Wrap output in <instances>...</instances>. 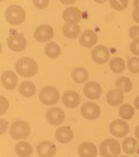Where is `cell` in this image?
<instances>
[{"mask_svg": "<svg viewBox=\"0 0 139 157\" xmlns=\"http://www.w3.org/2000/svg\"><path fill=\"white\" fill-rule=\"evenodd\" d=\"M18 74L24 78H32L38 71V65L36 61L31 57H22L17 61L15 65Z\"/></svg>", "mask_w": 139, "mask_h": 157, "instance_id": "6da1fadb", "label": "cell"}, {"mask_svg": "<svg viewBox=\"0 0 139 157\" xmlns=\"http://www.w3.org/2000/svg\"><path fill=\"white\" fill-rule=\"evenodd\" d=\"M121 151V145L114 139H107L103 140L99 146V153L101 157H118Z\"/></svg>", "mask_w": 139, "mask_h": 157, "instance_id": "7a4b0ae2", "label": "cell"}, {"mask_svg": "<svg viewBox=\"0 0 139 157\" xmlns=\"http://www.w3.org/2000/svg\"><path fill=\"white\" fill-rule=\"evenodd\" d=\"M5 17L10 24L20 25L24 21L26 18V12L21 6L11 5L6 10Z\"/></svg>", "mask_w": 139, "mask_h": 157, "instance_id": "3957f363", "label": "cell"}, {"mask_svg": "<svg viewBox=\"0 0 139 157\" xmlns=\"http://www.w3.org/2000/svg\"><path fill=\"white\" fill-rule=\"evenodd\" d=\"M31 128L29 124L23 120L14 121L10 129V135L14 140H23L30 135Z\"/></svg>", "mask_w": 139, "mask_h": 157, "instance_id": "277c9868", "label": "cell"}, {"mask_svg": "<svg viewBox=\"0 0 139 157\" xmlns=\"http://www.w3.org/2000/svg\"><path fill=\"white\" fill-rule=\"evenodd\" d=\"M39 100L46 105H56L59 100V92L54 86H45L40 91Z\"/></svg>", "mask_w": 139, "mask_h": 157, "instance_id": "5b68a950", "label": "cell"}, {"mask_svg": "<svg viewBox=\"0 0 139 157\" xmlns=\"http://www.w3.org/2000/svg\"><path fill=\"white\" fill-rule=\"evenodd\" d=\"M101 110L97 104L94 102H86L81 107L82 116L88 120H95L100 116Z\"/></svg>", "mask_w": 139, "mask_h": 157, "instance_id": "8992f818", "label": "cell"}, {"mask_svg": "<svg viewBox=\"0 0 139 157\" xmlns=\"http://www.w3.org/2000/svg\"><path fill=\"white\" fill-rule=\"evenodd\" d=\"M109 131L114 137L122 138L129 133V125L122 119H116L110 123Z\"/></svg>", "mask_w": 139, "mask_h": 157, "instance_id": "52a82bcc", "label": "cell"}, {"mask_svg": "<svg viewBox=\"0 0 139 157\" xmlns=\"http://www.w3.org/2000/svg\"><path fill=\"white\" fill-rule=\"evenodd\" d=\"M8 46L14 52H22L27 46V41L25 37L21 33H15L8 38Z\"/></svg>", "mask_w": 139, "mask_h": 157, "instance_id": "ba28073f", "label": "cell"}, {"mask_svg": "<svg viewBox=\"0 0 139 157\" xmlns=\"http://www.w3.org/2000/svg\"><path fill=\"white\" fill-rule=\"evenodd\" d=\"M54 36V30L51 26L46 25V24H43L38 26L35 31H34V37L37 42L40 43H44V42H48L49 40H51Z\"/></svg>", "mask_w": 139, "mask_h": 157, "instance_id": "9c48e42d", "label": "cell"}, {"mask_svg": "<svg viewBox=\"0 0 139 157\" xmlns=\"http://www.w3.org/2000/svg\"><path fill=\"white\" fill-rule=\"evenodd\" d=\"M46 118L51 125L58 126L65 120V113L60 107H51L46 111Z\"/></svg>", "mask_w": 139, "mask_h": 157, "instance_id": "30bf717a", "label": "cell"}, {"mask_svg": "<svg viewBox=\"0 0 139 157\" xmlns=\"http://www.w3.org/2000/svg\"><path fill=\"white\" fill-rule=\"evenodd\" d=\"M83 92L85 97L90 100H97L102 94V87L96 82H88L83 88Z\"/></svg>", "mask_w": 139, "mask_h": 157, "instance_id": "8fae6325", "label": "cell"}, {"mask_svg": "<svg viewBox=\"0 0 139 157\" xmlns=\"http://www.w3.org/2000/svg\"><path fill=\"white\" fill-rule=\"evenodd\" d=\"M56 151V145L49 140L41 141L36 147V152L40 157H54Z\"/></svg>", "mask_w": 139, "mask_h": 157, "instance_id": "7c38bea8", "label": "cell"}, {"mask_svg": "<svg viewBox=\"0 0 139 157\" xmlns=\"http://www.w3.org/2000/svg\"><path fill=\"white\" fill-rule=\"evenodd\" d=\"M1 83L7 90H14L18 86V77L11 70H6L1 75Z\"/></svg>", "mask_w": 139, "mask_h": 157, "instance_id": "4fadbf2b", "label": "cell"}, {"mask_svg": "<svg viewBox=\"0 0 139 157\" xmlns=\"http://www.w3.org/2000/svg\"><path fill=\"white\" fill-rule=\"evenodd\" d=\"M81 102L80 95L75 91H67L62 95V104L68 108H75Z\"/></svg>", "mask_w": 139, "mask_h": 157, "instance_id": "5bb4252c", "label": "cell"}, {"mask_svg": "<svg viewBox=\"0 0 139 157\" xmlns=\"http://www.w3.org/2000/svg\"><path fill=\"white\" fill-rule=\"evenodd\" d=\"M92 58L97 64H105L109 58V52L104 45H97L92 51Z\"/></svg>", "mask_w": 139, "mask_h": 157, "instance_id": "9a60e30c", "label": "cell"}, {"mask_svg": "<svg viewBox=\"0 0 139 157\" xmlns=\"http://www.w3.org/2000/svg\"><path fill=\"white\" fill-rule=\"evenodd\" d=\"M56 139L60 143H69L73 138V129L68 126L59 127L55 133Z\"/></svg>", "mask_w": 139, "mask_h": 157, "instance_id": "2e32d148", "label": "cell"}, {"mask_svg": "<svg viewBox=\"0 0 139 157\" xmlns=\"http://www.w3.org/2000/svg\"><path fill=\"white\" fill-rule=\"evenodd\" d=\"M78 155L80 157H96L97 155V149L94 143L85 141L79 145Z\"/></svg>", "mask_w": 139, "mask_h": 157, "instance_id": "e0dca14e", "label": "cell"}, {"mask_svg": "<svg viewBox=\"0 0 139 157\" xmlns=\"http://www.w3.org/2000/svg\"><path fill=\"white\" fill-rule=\"evenodd\" d=\"M62 18L66 22H79L82 20V11L76 7L68 8L63 11Z\"/></svg>", "mask_w": 139, "mask_h": 157, "instance_id": "ac0fdd59", "label": "cell"}, {"mask_svg": "<svg viewBox=\"0 0 139 157\" xmlns=\"http://www.w3.org/2000/svg\"><path fill=\"white\" fill-rule=\"evenodd\" d=\"M97 35L95 32H93L92 30H86L80 37V44L84 47L90 48L97 44Z\"/></svg>", "mask_w": 139, "mask_h": 157, "instance_id": "d6986e66", "label": "cell"}, {"mask_svg": "<svg viewBox=\"0 0 139 157\" xmlns=\"http://www.w3.org/2000/svg\"><path fill=\"white\" fill-rule=\"evenodd\" d=\"M62 32L65 37L70 39H74L80 34L81 28L77 24V22H66L63 25Z\"/></svg>", "mask_w": 139, "mask_h": 157, "instance_id": "ffe728a7", "label": "cell"}, {"mask_svg": "<svg viewBox=\"0 0 139 157\" xmlns=\"http://www.w3.org/2000/svg\"><path fill=\"white\" fill-rule=\"evenodd\" d=\"M106 98H107V102L109 105L118 106L123 101V93L119 89L111 90L107 94Z\"/></svg>", "mask_w": 139, "mask_h": 157, "instance_id": "44dd1931", "label": "cell"}, {"mask_svg": "<svg viewBox=\"0 0 139 157\" xmlns=\"http://www.w3.org/2000/svg\"><path fill=\"white\" fill-rule=\"evenodd\" d=\"M19 93L23 97L31 98V97H33L35 94L36 87H35V85L32 82L25 81V82H22L19 85Z\"/></svg>", "mask_w": 139, "mask_h": 157, "instance_id": "7402d4cb", "label": "cell"}, {"mask_svg": "<svg viewBox=\"0 0 139 157\" xmlns=\"http://www.w3.org/2000/svg\"><path fill=\"white\" fill-rule=\"evenodd\" d=\"M88 77H89L88 71L85 67H78L72 71V78L76 83L85 82L88 80Z\"/></svg>", "mask_w": 139, "mask_h": 157, "instance_id": "603a6c76", "label": "cell"}, {"mask_svg": "<svg viewBox=\"0 0 139 157\" xmlns=\"http://www.w3.org/2000/svg\"><path fill=\"white\" fill-rule=\"evenodd\" d=\"M15 151L17 155L20 157H29L33 153V146L26 141H20L15 146Z\"/></svg>", "mask_w": 139, "mask_h": 157, "instance_id": "cb8c5ba5", "label": "cell"}, {"mask_svg": "<svg viewBox=\"0 0 139 157\" xmlns=\"http://www.w3.org/2000/svg\"><path fill=\"white\" fill-rule=\"evenodd\" d=\"M138 148V142L137 140L132 137L124 138L122 140V150L127 154H133Z\"/></svg>", "mask_w": 139, "mask_h": 157, "instance_id": "d4e9b609", "label": "cell"}, {"mask_svg": "<svg viewBox=\"0 0 139 157\" xmlns=\"http://www.w3.org/2000/svg\"><path fill=\"white\" fill-rule=\"evenodd\" d=\"M115 85L117 89L121 90L122 93H129L133 88L132 81L128 77H120L116 80Z\"/></svg>", "mask_w": 139, "mask_h": 157, "instance_id": "484cf974", "label": "cell"}, {"mask_svg": "<svg viewBox=\"0 0 139 157\" xmlns=\"http://www.w3.org/2000/svg\"><path fill=\"white\" fill-rule=\"evenodd\" d=\"M45 53L49 58H57L61 54L60 47L54 42L48 43L45 47Z\"/></svg>", "mask_w": 139, "mask_h": 157, "instance_id": "4316f807", "label": "cell"}, {"mask_svg": "<svg viewBox=\"0 0 139 157\" xmlns=\"http://www.w3.org/2000/svg\"><path fill=\"white\" fill-rule=\"evenodd\" d=\"M119 115L122 119L129 120L134 116V108L129 104H124L120 107Z\"/></svg>", "mask_w": 139, "mask_h": 157, "instance_id": "83f0119b", "label": "cell"}, {"mask_svg": "<svg viewBox=\"0 0 139 157\" xmlns=\"http://www.w3.org/2000/svg\"><path fill=\"white\" fill-rule=\"evenodd\" d=\"M109 68L114 73H121L125 68V62L121 57H114L109 62Z\"/></svg>", "mask_w": 139, "mask_h": 157, "instance_id": "f1b7e54d", "label": "cell"}, {"mask_svg": "<svg viewBox=\"0 0 139 157\" xmlns=\"http://www.w3.org/2000/svg\"><path fill=\"white\" fill-rule=\"evenodd\" d=\"M128 69L132 73H139V56H132L127 60Z\"/></svg>", "mask_w": 139, "mask_h": 157, "instance_id": "f546056e", "label": "cell"}, {"mask_svg": "<svg viewBox=\"0 0 139 157\" xmlns=\"http://www.w3.org/2000/svg\"><path fill=\"white\" fill-rule=\"evenodd\" d=\"M109 3L113 10L121 11L127 8L129 0H109Z\"/></svg>", "mask_w": 139, "mask_h": 157, "instance_id": "4dcf8cb0", "label": "cell"}, {"mask_svg": "<svg viewBox=\"0 0 139 157\" xmlns=\"http://www.w3.org/2000/svg\"><path fill=\"white\" fill-rule=\"evenodd\" d=\"M9 101L3 95L0 96V115H4L9 108Z\"/></svg>", "mask_w": 139, "mask_h": 157, "instance_id": "1f68e13d", "label": "cell"}, {"mask_svg": "<svg viewBox=\"0 0 139 157\" xmlns=\"http://www.w3.org/2000/svg\"><path fill=\"white\" fill-rule=\"evenodd\" d=\"M129 36L133 40H139V26H132L129 30Z\"/></svg>", "mask_w": 139, "mask_h": 157, "instance_id": "d6a6232c", "label": "cell"}, {"mask_svg": "<svg viewBox=\"0 0 139 157\" xmlns=\"http://www.w3.org/2000/svg\"><path fill=\"white\" fill-rule=\"evenodd\" d=\"M130 50L131 52L139 56V40H133L132 43H131V45H130Z\"/></svg>", "mask_w": 139, "mask_h": 157, "instance_id": "836d02e7", "label": "cell"}, {"mask_svg": "<svg viewBox=\"0 0 139 157\" xmlns=\"http://www.w3.org/2000/svg\"><path fill=\"white\" fill-rule=\"evenodd\" d=\"M33 3L36 8L43 10V9H46L48 6L49 0H33Z\"/></svg>", "mask_w": 139, "mask_h": 157, "instance_id": "e575fe53", "label": "cell"}, {"mask_svg": "<svg viewBox=\"0 0 139 157\" xmlns=\"http://www.w3.org/2000/svg\"><path fill=\"white\" fill-rule=\"evenodd\" d=\"M0 122H1V128H0V133L3 134L6 130H7V128H8V122L4 119H1L0 120Z\"/></svg>", "mask_w": 139, "mask_h": 157, "instance_id": "d590c367", "label": "cell"}, {"mask_svg": "<svg viewBox=\"0 0 139 157\" xmlns=\"http://www.w3.org/2000/svg\"><path fill=\"white\" fill-rule=\"evenodd\" d=\"M133 21L136 22V23H138L139 24V10H134L133 11Z\"/></svg>", "mask_w": 139, "mask_h": 157, "instance_id": "8d00e7d4", "label": "cell"}, {"mask_svg": "<svg viewBox=\"0 0 139 157\" xmlns=\"http://www.w3.org/2000/svg\"><path fill=\"white\" fill-rule=\"evenodd\" d=\"M59 1L63 5H71V4H73L76 1V0H59Z\"/></svg>", "mask_w": 139, "mask_h": 157, "instance_id": "74e56055", "label": "cell"}, {"mask_svg": "<svg viewBox=\"0 0 139 157\" xmlns=\"http://www.w3.org/2000/svg\"><path fill=\"white\" fill-rule=\"evenodd\" d=\"M134 106H135V108H137L138 110H139V96H137L135 99H134Z\"/></svg>", "mask_w": 139, "mask_h": 157, "instance_id": "f35d334b", "label": "cell"}, {"mask_svg": "<svg viewBox=\"0 0 139 157\" xmlns=\"http://www.w3.org/2000/svg\"><path fill=\"white\" fill-rule=\"evenodd\" d=\"M134 135L135 137L137 138V140H139V125L135 128V130H134Z\"/></svg>", "mask_w": 139, "mask_h": 157, "instance_id": "ab89813d", "label": "cell"}, {"mask_svg": "<svg viewBox=\"0 0 139 157\" xmlns=\"http://www.w3.org/2000/svg\"><path fill=\"white\" fill-rule=\"evenodd\" d=\"M133 6L136 10H139V0H133Z\"/></svg>", "mask_w": 139, "mask_h": 157, "instance_id": "60d3db41", "label": "cell"}, {"mask_svg": "<svg viewBox=\"0 0 139 157\" xmlns=\"http://www.w3.org/2000/svg\"><path fill=\"white\" fill-rule=\"evenodd\" d=\"M94 1L96 3H98V4H103V3H105L107 1V0H94Z\"/></svg>", "mask_w": 139, "mask_h": 157, "instance_id": "b9f144b4", "label": "cell"}, {"mask_svg": "<svg viewBox=\"0 0 139 157\" xmlns=\"http://www.w3.org/2000/svg\"><path fill=\"white\" fill-rule=\"evenodd\" d=\"M120 157H129V156H127V155H122V156H120Z\"/></svg>", "mask_w": 139, "mask_h": 157, "instance_id": "7bdbcfd3", "label": "cell"}, {"mask_svg": "<svg viewBox=\"0 0 139 157\" xmlns=\"http://www.w3.org/2000/svg\"><path fill=\"white\" fill-rule=\"evenodd\" d=\"M1 1H4V0H1Z\"/></svg>", "mask_w": 139, "mask_h": 157, "instance_id": "ee69618b", "label": "cell"}]
</instances>
